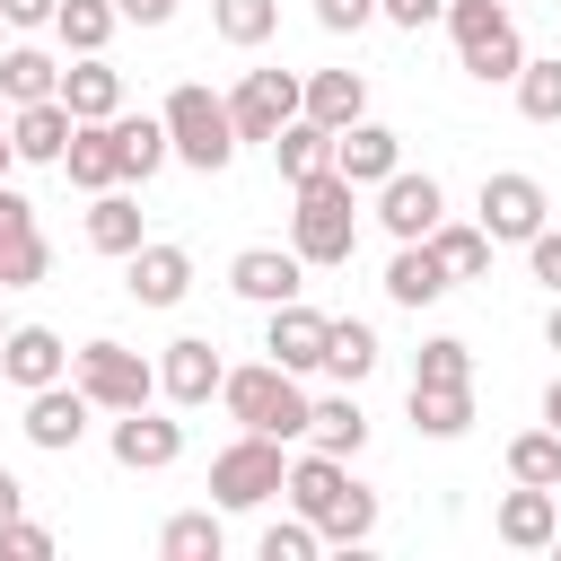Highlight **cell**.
<instances>
[{
  "label": "cell",
  "instance_id": "d4e9b609",
  "mask_svg": "<svg viewBox=\"0 0 561 561\" xmlns=\"http://www.w3.org/2000/svg\"><path fill=\"white\" fill-rule=\"evenodd\" d=\"M307 447H324V456H359L368 447V412H359L351 386H333V394L307 403Z\"/></svg>",
  "mask_w": 561,
  "mask_h": 561
},
{
  "label": "cell",
  "instance_id": "b9f144b4",
  "mask_svg": "<svg viewBox=\"0 0 561 561\" xmlns=\"http://www.w3.org/2000/svg\"><path fill=\"white\" fill-rule=\"evenodd\" d=\"M44 552H53V526H35V517L0 526V561H44Z\"/></svg>",
  "mask_w": 561,
  "mask_h": 561
},
{
  "label": "cell",
  "instance_id": "ab89813d",
  "mask_svg": "<svg viewBox=\"0 0 561 561\" xmlns=\"http://www.w3.org/2000/svg\"><path fill=\"white\" fill-rule=\"evenodd\" d=\"M316 552H324V535H316V526H307L298 508L263 526V561H316Z\"/></svg>",
  "mask_w": 561,
  "mask_h": 561
},
{
  "label": "cell",
  "instance_id": "4dcf8cb0",
  "mask_svg": "<svg viewBox=\"0 0 561 561\" xmlns=\"http://www.w3.org/2000/svg\"><path fill=\"white\" fill-rule=\"evenodd\" d=\"M158 552H167V561H219V552H228L219 508H184V517H167V526H158Z\"/></svg>",
  "mask_w": 561,
  "mask_h": 561
},
{
  "label": "cell",
  "instance_id": "c3c4849f",
  "mask_svg": "<svg viewBox=\"0 0 561 561\" xmlns=\"http://www.w3.org/2000/svg\"><path fill=\"white\" fill-rule=\"evenodd\" d=\"M123 9V26H167L175 18V0H114Z\"/></svg>",
  "mask_w": 561,
  "mask_h": 561
},
{
  "label": "cell",
  "instance_id": "2e32d148",
  "mask_svg": "<svg viewBox=\"0 0 561 561\" xmlns=\"http://www.w3.org/2000/svg\"><path fill=\"white\" fill-rule=\"evenodd\" d=\"M228 289H237V298H254V307L307 298V263H298L289 245H245V254L228 263Z\"/></svg>",
  "mask_w": 561,
  "mask_h": 561
},
{
  "label": "cell",
  "instance_id": "603a6c76",
  "mask_svg": "<svg viewBox=\"0 0 561 561\" xmlns=\"http://www.w3.org/2000/svg\"><path fill=\"white\" fill-rule=\"evenodd\" d=\"M456 280H447V263L430 254V237H412V245H394V263H386V298L394 307H438Z\"/></svg>",
  "mask_w": 561,
  "mask_h": 561
},
{
  "label": "cell",
  "instance_id": "9f6ffc18",
  "mask_svg": "<svg viewBox=\"0 0 561 561\" xmlns=\"http://www.w3.org/2000/svg\"><path fill=\"white\" fill-rule=\"evenodd\" d=\"M552 552H561V526H552Z\"/></svg>",
  "mask_w": 561,
  "mask_h": 561
},
{
  "label": "cell",
  "instance_id": "74e56055",
  "mask_svg": "<svg viewBox=\"0 0 561 561\" xmlns=\"http://www.w3.org/2000/svg\"><path fill=\"white\" fill-rule=\"evenodd\" d=\"M508 96H517V114L526 123H561V61H517V79H508Z\"/></svg>",
  "mask_w": 561,
  "mask_h": 561
},
{
  "label": "cell",
  "instance_id": "d590c367",
  "mask_svg": "<svg viewBox=\"0 0 561 561\" xmlns=\"http://www.w3.org/2000/svg\"><path fill=\"white\" fill-rule=\"evenodd\" d=\"M316 535H324V543H342V552H359V543L377 535V491H359V482H351V491L316 517Z\"/></svg>",
  "mask_w": 561,
  "mask_h": 561
},
{
  "label": "cell",
  "instance_id": "d6a6232c",
  "mask_svg": "<svg viewBox=\"0 0 561 561\" xmlns=\"http://www.w3.org/2000/svg\"><path fill=\"white\" fill-rule=\"evenodd\" d=\"M114 26H123V9H114V0H61V9H53L61 53H105V44H114Z\"/></svg>",
  "mask_w": 561,
  "mask_h": 561
},
{
  "label": "cell",
  "instance_id": "277c9868",
  "mask_svg": "<svg viewBox=\"0 0 561 561\" xmlns=\"http://www.w3.org/2000/svg\"><path fill=\"white\" fill-rule=\"evenodd\" d=\"M158 123H167V149H175L193 175H228V158H237V123H228V96H210L202 79H184V88L158 105Z\"/></svg>",
  "mask_w": 561,
  "mask_h": 561
},
{
  "label": "cell",
  "instance_id": "6da1fadb",
  "mask_svg": "<svg viewBox=\"0 0 561 561\" xmlns=\"http://www.w3.org/2000/svg\"><path fill=\"white\" fill-rule=\"evenodd\" d=\"M298 193V210H289V254L307 263V272H342L351 254H359V184L351 175H307V184H289Z\"/></svg>",
  "mask_w": 561,
  "mask_h": 561
},
{
  "label": "cell",
  "instance_id": "ee69618b",
  "mask_svg": "<svg viewBox=\"0 0 561 561\" xmlns=\"http://www.w3.org/2000/svg\"><path fill=\"white\" fill-rule=\"evenodd\" d=\"M368 18H377V0H316V26L324 35H359Z\"/></svg>",
  "mask_w": 561,
  "mask_h": 561
},
{
  "label": "cell",
  "instance_id": "f546056e",
  "mask_svg": "<svg viewBox=\"0 0 561 561\" xmlns=\"http://www.w3.org/2000/svg\"><path fill=\"white\" fill-rule=\"evenodd\" d=\"M403 412H412L421 438H465L473 430V386H412Z\"/></svg>",
  "mask_w": 561,
  "mask_h": 561
},
{
  "label": "cell",
  "instance_id": "e0dca14e",
  "mask_svg": "<svg viewBox=\"0 0 561 561\" xmlns=\"http://www.w3.org/2000/svg\"><path fill=\"white\" fill-rule=\"evenodd\" d=\"M70 105L61 96H35V105H9V149H18V167H61V149H70Z\"/></svg>",
  "mask_w": 561,
  "mask_h": 561
},
{
  "label": "cell",
  "instance_id": "8992f818",
  "mask_svg": "<svg viewBox=\"0 0 561 561\" xmlns=\"http://www.w3.org/2000/svg\"><path fill=\"white\" fill-rule=\"evenodd\" d=\"M280 473H289L280 438H263V430H237V438L210 456V508H263V500L280 491Z\"/></svg>",
  "mask_w": 561,
  "mask_h": 561
},
{
  "label": "cell",
  "instance_id": "f907efd6",
  "mask_svg": "<svg viewBox=\"0 0 561 561\" xmlns=\"http://www.w3.org/2000/svg\"><path fill=\"white\" fill-rule=\"evenodd\" d=\"M543 430H561V377L543 386Z\"/></svg>",
  "mask_w": 561,
  "mask_h": 561
},
{
  "label": "cell",
  "instance_id": "52a82bcc",
  "mask_svg": "<svg viewBox=\"0 0 561 561\" xmlns=\"http://www.w3.org/2000/svg\"><path fill=\"white\" fill-rule=\"evenodd\" d=\"M543 219H552V202H543V184H535L526 167L482 175V237H491V245H526Z\"/></svg>",
  "mask_w": 561,
  "mask_h": 561
},
{
  "label": "cell",
  "instance_id": "5bb4252c",
  "mask_svg": "<svg viewBox=\"0 0 561 561\" xmlns=\"http://www.w3.org/2000/svg\"><path fill=\"white\" fill-rule=\"evenodd\" d=\"M184 456V421H167V412H114V465L123 473H167Z\"/></svg>",
  "mask_w": 561,
  "mask_h": 561
},
{
  "label": "cell",
  "instance_id": "d6986e66",
  "mask_svg": "<svg viewBox=\"0 0 561 561\" xmlns=\"http://www.w3.org/2000/svg\"><path fill=\"white\" fill-rule=\"evenodd\" d=\"M552 526H561V491H543V482H517L491 517V535L508 552H552Z\"/></svg>",
  "mask_w": 561,
  "mask_h": 561
},
{
  "label": "cell",
  "instance_id": "ac0fdd59",
  "mask_svg": "<svg viewBox=\"0 0 561 561\" xmlns=\"http://www.w3.org/2000/svg\"><path fill=\"white\" fill-rule=\"evenodd\" d=\"M403 167V131H386V123H342L333 131V175H351V184H386Z\"/></svg>",
  "mask_w": 561,
  "mask_h": 561
},
{
  "label": "cell",
  "instance_id": "7a4b0ae2",
  "mask_svg": "<svg viewBox=\"0 0 561 561\" xmlns=\"http://www.w3.org/2000/svg\"><path fill=\"white\" fill-rule=\"evenodd\" d=\"M219 403H228V421L237 430H263V438H307V377H289L280 359H245V368H228L219 377Z\"/></svg>",
  "mask_w": 561,
  "mask_h": 561
},
{
  "label": "cell",
  "instance_id": "f6af8a7d",
  "mask_svg": "<svg viewBox=\"0 0 561 561\" xmlns=\"http://www.w3.org/2000/svg\"><path fill=\"white\" fill-rule=\"evenodd\" d=\"M26 228H35V202H26L18 184H0V254H9V245H18Z\"/></svg>",
  "mask_w": 561,
  "mask_h": 561
},
{
  "label": "cell",
  "instance_id": "9a60e30c",
  "mask_svg": "<svg viewBox=\"0 0 561 561\" xmlns=\"http://www.w3.org/2000/svg\"><path fill=\"white\" fill-rule=\"evenodd\" d=\"M0 377H9L18 394H35V386L70 377V342H61L53 324H9V333H0Z\"/></svg>",
  "mask_w": 561,
  "mask_h": 561
},
{
  "label": "cell",
  "instance_id": "681fc988",
  "mask_svg": "<svg viewBox=\"0 0 561 561\" xmlns=\"http://www.w3.org/2000/svg\"><path fill=\"white\" fill-rule=\"evenodd\" d=\"M18 508H26V482H18V473H9V465H0V526H9V517H18Z\"/></svg>",
  "mask_w": 561,
  "mask_h": 561
},
{
  "label": "cell",
  "instance_id": "3957f363",
  "mask_svg": "<svg viewBox=\"0 0 561 561\" xmlns=\"http://www.w3.org/2000/svg\"><path fill=\"white\" fill-rule=\"evenodd\" d=\"M438 18H447V35H456V61H465L482 88H508V79H517L526 35H517V9H508V0H447Z\"/></svg>",
  "mask_w": 561,
  "mask_h": 561
},
{
  "label": "cell",
  "instance_id": "8fae6325",
  "mask_svg": "<svg viewBox=\"0 0 561 561\" xmlns=\"http://www.w3.org/2000/svg\"><path fill=\"white\" fill-rule=\"evenodd\" d=\"M272 324H263V359H280L289 377H316L324 368V307H307V298H280V307H263Z\"/></svg>",
  "mask_w": 561,
  "mask_h": 561
},
{
  "label": "cell",
  "instance_id": "5b68a950",
  "mask_svg": "<svg viewBox=\"0 0 561 561\" xmlns=\"http://www.w3.org/2000/svg\"><path fill=\"white\" fill-rule=\"evenodd\" d=\"M70 386L96 403V412H140L158 394V359H140L131 342H79L70 351Z\"/></svg>",
  "mask_w": 561,
  "mask_h": 561
},
{
  "label": "cell",
  "instance_id": "7bdbcfd3",
  "mask_svg": "<svg viewBox=\"0 0 561 561\" xmlns=\"http://www.w3.org/2000/svg\"><path fill=\"white\" fill-rule=\"evenodd\" d=\"M526 272H535V280H543V289L561 298V228H552V219H543V228L526 237Z\"/></svg>",
  "mask_w": 561,
  "mask_h": 561
},
{
  "label": "cell",
  "instance_id": "7dc6e473",
  "mask_svg": "<svg viewBox=\"0 0 561 561\" xmlns=\"http://www.w3.org/2000/svg\"><path fill=\"white\" fill-rule=\"evenodd\" d=\"M53 9H61V0H0L9 26H53Z\"/></svg>",
  "mask_w": 561,
  "mask_h": 561
},
{
  "label": "cell",
  "instance_id": "816d5d0a",
  "mask_svg": "<svg viewBox=\"0 0 561 561\" xmlns=\"http://www.w3.org/2000/svg\"><path fill=\"white\" fill-rule=\"evenodd\" d=\"M9 167H18V149H9V131H0V184H9Z\"/></svg>",
  "mask_w": 561,
  "mask_h": 561
},
{
  "label": "cell",
  "instance_id": "cb8c5ba5",
  "mask_svg": "<svg viewBox=\"0 0 561 561\" xmlns=\"http://www.w3.org/2000/svg\"><path fill=\"white\" fill-rule=\"evenodd\" d=\"M377 359H386L377 324H359V316H333V324H324V377H333V386H368Z\"/></svg>",
  "mask_w": 561,
  "mask_h": 561
},
{
  "label": "cell",
  "instance_id": "e575fe53",
  "mask_svg": "<svg viewBox=\"0 0 561 561\" xmlns=\"http://www.w3.org/2000/svg\"><path fill=\"white\" fill-rule=\"evenodd\" d=\"M210 26H219V44L254 53V44H272V26H280V0H210Z\"/></svg>",
  "mask_w": 561,
  "mask_h": 561
},
{
  "label": "cell",
  "instance_id": "11a10c76",
  "mask_svg": "<svg viewBox=\"0 0 561 561\" xmlns=\"http://www.w3.org/2000/svg\"><path fill=\"white\" fill-rule=\"evenodd\" d=\"M0 298H9V289H0ZM0 333H9V307H0Z\"/></svg>",
  "mask_w": 561,
  "mask_h": 561
},
{
  "label": "cell",
  "instance_id": "7c38bea8",
  "mask_svg": "<svg viewBox=\"0 0 561 561\" xmlns=\"http://www.w3.org/2000/svg\"><path fill=\"white\" fill-rule=\"evenodd\" d=\"M377 219H386V237H394V245L430 237V228L447 219V193H438V175H412V167H394V175L377 184Z\"/></svg>",
  "mask_w": 561,
  "mask_h": 561
},
{
  "label": "cell",
  "instance_id": "f1b7e54d",
  "mask_svg": "<svg viewBox=\"0 0 561 561\" xmlns=\"http://www.w3.org/2000/svg\"><path fill=\"white\" fill-rule=\"evenodd\" d=\"M149 228H140V202L123 193V184H105V193H88V245L96 254H131Z\"/></svg>",
  "mask_w": 561,
  "mask_h": 561
},
{
  "label": "cell",
  "instance_id": "6f0895ef",
  "mask_svg": "<svg viewBox=\"0 0 561 561\" xmlns=\"http://www.w3.org/2000/svg\"><path fill=\"white\" fill-rule=\"evenodd\" d=\"M0 35H9V18H0ZM0 53H9V44H0Z\"/></svg>",
  "mask_w": 561,
  "mask_h": 561
},
{
  "label": "cell",
  "instance_id": "8d00e7d4",
  "mask_svg": "<svg viewBox=\"0 0 561 561\" xmlns=\"http://www.w3.org/2000/svg\"><path fill=\"white\" fill-rule=\"evenodd\" d=\"M508 482L561 491V430H517V438H508Z\"/></svg>",
  "mask_w": 561,
  "mask_h": 561
},
{
  "label": "cell",
  "instance_id": "30bf717a",
  "mask_svg": "<svg viewBox=\"0 0 561 561\" xmlns=\"http://www.w3.org/2000/svg\"><path fill=\"white\" fill-rule=\"evenodd\" d=\"M88 394L70 386V377H53V386H35L26 394V412H18V430H26V447H44V456H70L79 438H88Z\"/></svg>",
  "mask_w": 561,
  "mask_h": 561
},
{
  "label": "cell",
  "instance_id": "f35d334b",
  "mask_svg": "<svg viewBox=\"0 0 561 561\" xmlns=\"http://www.w3.org/2000/svg\"><path fill=\"white\" fill-rule=\"evenodd\" d=\"M412 386H473V351L456 333H430L421 359H412Z\"/></svg>",
  "mask_w": 561,
  "mask_h": 561
},
{
  "label": "cell",
  "instance_id": "4fadbf2b",
  "mask_svg": "<svg viewBox=\"0 0 561 561\" xmlns=\"http://www.w3.org/2000/svg\"><path fill=\"white\" fill-rule=\"evenodd\" d=\"M123 289H131L140 307H184V289H193V254L167 245V237H140V245L123 254Z\"/></svg>",
  "mask_w": 561,
  "mask_h": 561
},
{
  "label": "cell",
  "instance_id": "f5cc1de1",
  "mask_svg": "<svg viewBox=\"0 0 561 561\" xmlns=\"http://www.w3.org/2000/svg\"><path fill=\"white\" fill-rule=\"evenodd\" d=\"M543 333H552V351H561V298H552V324H543Z\"/></svg>",
  "mask_w": 561,
  "mask_h": 561
},
{
  "label": "cell",
  "instance_id": "836d02e7",
  "mask_svg": "<svg viewBox=\"0 0 561 561\" xmlns=\"http://www.w3.org/2000/svg\"><path fill=\"white\" fill-rule=\"evenodd\" d=\"M430 254L447 263V280H482L491 272V237H482V219L465 228V219H438L430 228Z\"/></svg>",
  "mask_w": 561,
  "mask_h": 561
},
{
  "label": "cell",
  "instance_id": "ffe728a7",
  "mask_svg": "<svg viewBox=\"0 0 561 561\" xmlns=\"http://www.w3.org/2000/svg\"><path fill=\"white\" fill-rule=\"evenodd\" d=\"M61 105H70V123L123 114V70H114L105 53H70V61H61Z\"/></svg>",
  "mask_w": 561,
  "mask_h": 561
},
{
  "label": "cell",
  "instance_id": "1f68e13d",
  "mask_svg": "<svg viewBox=\"0 0 561 561\" xmlns=\"http://www.w3.org/2000/svg\"><path fill=\"white\" fill-rule=\"evenodd\" d=\"M0 96H9V105L61 96V61H53V53H35V44H9V53H0Z\"/></svg>",
  "mask_w": 561,
  "mask_h": 561
},
{
  "label": "cell",
  "instance_id": "4316f807",
  "mask_svg": "<svg viewBox=\"0 0 561 561\" xmlns=\"http://www.w3.org/2000/svg\"><path fill=\"white\" fill-rule=\"evenodd\" d=\"M263 149H272V167H280L289 184H307V175H324V167H333V131H324V123H307V114H289Z\"/></svg>",
  "mask_w": 561,
  "mask_h": 561
},
{
  "label": "cell",
  "instance_id": "680465c9",
  "mask_svg": "<svg viewBox=\"0 0 561 561\" xmlns=\"http://www.w3.org/2000/svg\"><path fill=\"white\" fill-rule=\"evenodd\" d=\"M508 9H517V0H508Z\"/></svg>",
  "mask_w": 561,
  "mask_h": 561
},
{
  "label": "cell",
  "instance_id": "60d3db41",
  "mask_svg": "<svg viewBox=\"0 0 561 561\" xmlns=\"http://www.w3.org/2000/svg\"><path fill=\"white\" fill-rule=\"evenodd\" d=\"M44 272H53V245H44V228H26V237L0 254V289H35Z\"/></svg>",
  "mask_w": 561,
  "mask_h": 561
},
{
  "label": "cell",
  "instance_id": "db71d44e",
  "mask_svg": "<svg viewBox=\"0 0 561 561\" xmlns=\"http://www.w3.org/2000/svg\"><path fill=\"white\" fill-rule=\"evenodd\" d=\"M0 131H9V96H0Z\"/></svg>",
  "mask_w": 561,
  "mask_h": 561
},
{
  "label": "cell",
  "instance_id": "44dd1931",
  "mask_svg": "<svg viewBox=\"0 0 561 561\" xmlns=\"http://www.w3.org/2000/svg\"><path fill=\"white\" fill-rule=\"evenodd\" d=\"M342 491H351V456H324V447L289 456V473H280V500H289V508H298L307 526H316V517H324V508H333Z\"/></svg>",
  "mask_w": 561,
  "mask_h": 561
},
{
  "label": "cell",
  "instance_id": "ba28073f",
  "mask_svg": "<svg viewBox=\"0 0 561 561\" xmlns=\"http://www.w3.org/2000/svg\"><path fill=\"white\" fill-rule=\"evenodd\" d=\"M219 377H228V359H219V342H210V333H175V342L158 351V394H167L175 412L219 403Z\"/></svg>",
  "mask_w": 561,
  "mask_h": 561
},
{
  "label": "cell",
  "instance_id": "83f0119b",
  "mask_svg": "<svg viewBox=\"0 0 561 561\" xmlns=\"http://www.w3.org/2000/svg\"><path fill=\"white\" fill-rule=\"evenodd\" d=\"M114 158H123V184H149L175 149H167V123L158 114H114Z\"/></svg>",
  "mask_w": 561,
  "mask_h": 561
},
{
  "label": "cell",
  "instance_id": "484cf974",
  "mask_svg": "<svg viewBox=\"0 0 561 561\" xmlns=\"http://www.w3.org/2000/svg\"><path fill=\"white\" fill-rule=\"evenodd\" d=\"M61 175H70L79 193H105V184H123V158H114V114L70 131V149H61Z\"/></svg>",
  "mask_w": 561,
  "mask_h": 561
},
{
  "label": "cell",
  "instance_id": "9c48e42d",
  "mask_svg": "<svg viewBox=\"0 0 561 561\" xmlns=\"http://www.w3.org/2000/svg\"><path fill=\"white\" fill-rule=\"evenodd\" d=\"M289 114H298V70H245V79L228 88V123H237V149H245V140H272Z\"/></svg>",
  "mask_w": 561,
  "mask_h": 561
},
{
  "label": "cell",
  "instance_id": "bcb514c9",
  "mask_svg": "<svg viewBox=\"0 0 561 561\" xmlns=\"http://www.w3.org/2000/svg\"><path fill=\"white\" fill-rule=\"evenodd\" d=\"M438 9H447V0H377V18H386V26H412V35H421Z\"/></svg>",
  "mask_w": 561,
  "mask_h": 561
},
{
  "label": "cell",
  "instance_id": "7402d4cb",
  "mask_svg": "<svg viewBox=\"0 0 561 561\" xmlns=\"http://www.w3.org/2000/svg\"><path fill=\"white\" fill-rule=\"evenodd\" d=\"M298 114L324 123V131H342V123L368 114V79H359V70H307V79H298Z\"/></svg>",
  "mask_w": 561,
  "mask_h": 561
}]
</instances>
